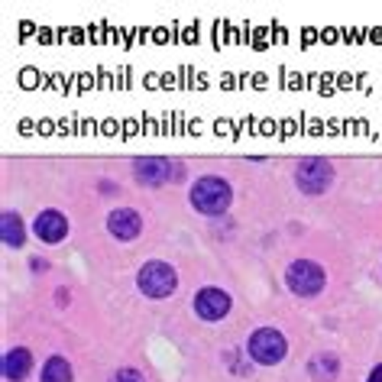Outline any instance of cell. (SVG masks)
<instances>
[{"mask_svg":"<svg viewBox=\"0 0 382 382\" xmlns=\"http://www.w3.org/2000/svg\"><path fill=\"white\" fill-rule=\"evenodd\" d=\"M75 373H71V363L65 357H49L43 363V382H71Z\"/></svg>","mask_w":382,"mask_h":382,"instance_id":"obj_13","label":"cell"},{"mask_svg":"<svg viewBox=\"0 0 382 382\" xmlns=\"http://www.w3.org/2000/svg\"><path fill=\"white\" fill-rule=\"evenodd\" d=\"M33 269H43L46 272V269H49V263H46V259H33Z\"/></svg>","mask_w":382,"mask_h":382,"instance_id":"obj_16","label":"cell"},{"mask_svg":"<svg viewBox=\"0 0 382 382\" xmlns=\"http://www.w3.org/2000/svg\"><path fill=\"white\" fill-rule=\"evenodd\" d=\"M111 382H146V379H143V373H139V369L127 366V369H117V373L111 376Z\"/></svg>","mask_w":382,"mask_h":382,"instance_id":"obj_14","label":"cell"},{"mask_svg":"<svg viewBox=\"0 0 382 382\" xmlns=\"http://www.w3.org/2000/svg\"><path fill=\"white\" fill-rule=\"evenodd\" d=\"M247 353H250V357H253L259 366H275V363H282V360H285V353H289L285 334L275 331V327H259V331L250 334Z\"/></svg>","mask_w":382,"mask_h":382,"instance_id":"obj_3","label":"cell"},{"mask_svg":"<svg viewBox=\"0 0 382 382\" xmlns=\"http://www.w3.org/2000/svg\"><path fill=\"white\" fill-rule=\"evenodd\" d=\"M107 230H111L114 240L130 243V240L139 237V230H143V217H139V211H133V207H117V211L107 214Z\"/></svg>","mask_w":382,"mask_h":382,"instance_id":"obj_8","label":"cell"},{"mask_svg":"<svg viewBox=\"0 0 382 382\" xmlns=\"http://www.w3.org/2000/svg\"><path fill=\"white\" fill-rule=\"evenodd\" d=\"M33 233L43 243H62L68 233V221H65V214L62 211H43V214H36V221H33Z\"/></svg>","mask_w":382,"mask_h":382,"instance_id":"obj_9","label":"cell"},{"mask_svg":"<svg viewBox=\"0 0 382 382\" xmlns=\"http://www.w3.org/2000/svg\"><path fill=\"white\" fill-rule=\"evenodd\" d=\"M308 373H311L315 382H334L340 373V360L334 353H315L308 360Z\"/></svg>","mask_w":382,"mask_h":382,"instance_id":"obj_11","label":"cell"},{"mask_svg":"<svg viewBox=\"0 0 382 382\" xmlns=\"http://www.w3.org/2000/svg\"><path fill=\"white\" fill-rule=\"evenodd\" d=\"M324 282H327V275H324V269L315 259H295V263L285 269V285H289V292H295L298 298H315L318 292L324 289Z\"/></svg>","mask_w":382,"mask_h":382,"instance_id":"obj_4","label":"cell"},{"mask_svg":"<svg viewBox=\"0 0 382 382\" xmlns=\"http://www.w3.org/2000/svg\"><path fill=\"white\" fill-rule=\"evenodd\" d=\"M133 175L149 188H162L165 182L182 179V175H185V165H182V162H172V159H162V156H149V159L133 162Z\"/></svg>","mask_w":382,"mask_h":382,"instance_id":"obj_6","label":"cell"},{"mask_svg":"<svg viewBox=\"0 0 382 382\" xmlns=\"http://www.w3.org/2000/svg\"><path fill=\"white\" fill-rule=\"evenodd\" d=\"M334 182V165L321 156H311V159H301L295 165V185L305 191V195H321L327 191Z\"/></svg>","mask_w":382,"mask_h":382,"instance_id":"obj_5","label":"cell"},{"mask_svg":"<svg viewBox=\"0 0 382 382\" xmlns=\"http://www.w3.org/2000/svg\"><path fill=\"white\" fill-rule=\"evenodd\" d=\"M136 285H139V292H143L146 298H169L175 295V289H179V275H175V269H172L169 263H162V259H153V263H146L143 269L136 272Z\"/></svg>","mask_w":382,"mask_h":382,"instance_id":"obj_2","label":"cell"},{"mask_svg":"<svg viewBox=\"0 0 382 382\" xmlns=\"http://www.w3.org/2000/svg\"><path fill=\"white\" fill-rule=\"evenodd\" d=\"M188 198H191V207H195L198 214L217 217V214H224L230 207L233 191H230V182L221 179V175H201V179L191 185Z\"/></svg>","mask_w":382,"mask_h":382,"instance_id":"obj_1","label":"cell"},{"mask_svg":"<svg viewBox=\"0 0 382 382\" xmlns=\"http://www.w3.org/2000/svg\"><path fill=\"white\" fill-rule=\"evenodd\" d=\"M0 237L7 247H23L26 243V227L20 221L17 211H4V221H0Z\"/></svg>","mask_w":382,"mask_h":382,"instance_id":"obj_12","label":"cell"},{"mask_svg":"<svg viewBox=\"0 0 382 382\" xmlns=\"http://www.w3.org/2000/svg\"><path fill=\"white\" fill-rule=\"evenodd\" d=\"M33 369V357H29V350L26 347H13L4 353V376L10 382H23Z\"/></svg>","mask_w":382,"mask_h":382,"instance_id":"obj_10","label":"cell"},{"mask_svg":"<svg viewBox=\"0 0 382 382\" xmlns=\"http://www.w3.org/2000/svg\"><path fill=\"white\" fill-rule=\"evenodd\" d=\"M366 382H382V363H379V366H376L373 373H369V379H366Z\"/></svg>","mask_w":382,"mask_h":382,"instance_id":"obj_15","label":"cell"},{"mask_svg":"<svg viewBox=\"0 0 382 382\" xmlns=\"http://www.w3.org/2000/svg\"><path fill=\"white\" fill-rule=\"evenodd\" d=\"M230 311V295L224 289H214V285H207V289H201L195 295V315L201 318V321H224Z\"/></svg>","mask_w":382,"mask_h":382,"instance_id":"obj_7","label":"cell"}]
</instances>
